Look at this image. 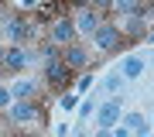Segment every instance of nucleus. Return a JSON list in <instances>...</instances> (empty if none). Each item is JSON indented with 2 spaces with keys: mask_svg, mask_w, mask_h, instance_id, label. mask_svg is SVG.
<instances>
[{
  "mask_svg": "<svg viewBox=\"0 0 154 137\" xmlns=\"http://www.w3.org/2000/svg\"><path fill=\"white\" fill-rule=\"evenodd\" d=\"M93 113H96V130H113V127L120 123V117H123V96H110L106 103H99Z\"/></svg>",
  "mask_w": 154,
  "mask_h": 137,
  "instance_id": "1",
  "label": "nucleus"
},
{
  "mask_svg": "<svg viewBox=\"0 0 154 137\" xmlns=\"http://www.w3.org/2000/svg\"><path fill=\"white\" fill-rule=\"evenodd\" d=\"M93 41H96V51L110 55V51H120L123 48V34H120V24H99L93 31Z\"/></svg>",
  "mask_w": 154,
  "mask_h": 137,
  "instance_id": "2",
  "label": "nucleus"
},
{
  "mask_svg": "<svg viewBox=\"0 0 154 137\" xmlns=\"http://www.w3.org/2000/svg\"><path fill=\"white\" fill-rule=\"evenodd\" d=\"M28 62H31V51H24L21 45H7V48H0V72H7V76L24 72Z\"/></svg>",
  "mask_w": 154,
  "mask_h": 137,
  "instance_id": "3",
  "label": "nucleus"
},
{
  "mask_svg": "<svg viewBox=\"0 0 154 137\" xmlns=\"http://www.w3.org/2000/svg\"><path fill=\"white\" fill-rule=\"evenodd\" d=\"M72 79H75V69H69L62 58H55V62L45 65V82H48L51 89H58V93H65V89L72 86Z\"/></svg>",
  "mask_w": 154,
  "mask_h": 137,
  "instance_id": "4",
  "label": "nucleus"
},
{
  "mask_svg": "<svg viewBox=\"0 0 154 137\" xmlns=\"http://www.w3.org/2000/svg\"><path fill=\"white\" fill-rule=\"evenodd\" d=\"M48 41L55 45V48H65V45L75 41V24H72L69 14H62V17H55V21H51V27H48Z\"/></svg>",
  "mask_w": 154,
  "mask_h": 137,
  "instance_id": "5",
  "label": "nucleus"
},
{
  "mask_svg": "<svg viewBox=\"0 0 154 137\" xmlns=\"http://www.w3.org/2000/svg\"><path fill=\"white\" fill-rule=\"evenodd\" d=\"M41 117V106L38 103H28V99H14L11 106H7V120H11L14 127H24L31 120H38Z\"/></svg>",
  "mask_w": 154,
  "mask_h": 137,
  "instance_id": "6",
  "label": "nucleus"
},
{
  "mask_svg": "<svg viewBox=\"0 0 154 137\" xmlns=\"http://www.w3.org/2000/svg\"><path fill=\"white\" fill-rule=\"evenodd\" d=\"M58 58L65 62L69 69H86L89 62H93V55H89V48H86V45H79V41H72V45H65V48L58 51Z\"/></svg>",
  "mask_w": 154,
  "mask_h": 137,
  "instance_id": "7",
  "label": "nucleus"
},
{
  "mask_svg": "<svg viewBox=\"0 0 154 137\" xmlns=\"http://www.w3.org/2000/svg\"><path fill=\"white\" fill-rule=\"evenodd\" d=\"M4 34H7V41H11V45H21V41H28L31 34H34V27L28 24V17H24V14H14L11 21L4 24Z\"/></svg>",
  "mask_w": 154,
  "mask_h": 137,
  "instance_id": "8",
  "label": "nucleus"
},
{
  "mask_svg": "<svg viewBox=\"0 0 154 137\" xmlns=\"http://www.w3.org/2000/svg\"><path fill=\"white\" fill-rule=\"evenodd\" d=\"M72 24H75V34H86V38H93V31L103 24V17H99V11H93V7H79L75 17H72Z\"/></svg>",
  "mask_w": 154,
  "mask_h": 137,
  "instance_id": "9",
  "label": "nucleus"
},
{
  "mask_svg": "<svg viewBox=\"0 0 154 137\" xmlns=\"http://www.w3.org/2000/svg\"><path fill=\"white\" fill-rule=\"evenodd\" d=\"M38 93H41V86L34 79H21V82H14L11 86V99H28V103H38Z\"/></svg>",
  "mask_w": 154,
  "mask_h": 137,
  "instance_id": "10",
  "label": "nucleus"
},
{
  "mask_svg": "<svg viewBox=\"0 0 154 137\" xmlns=\"http://www.w3.org/2000/svg\"><path fill=\"white\" fill-rule=\"evenodd\" d=\"M120 34H123V41H127V38H144V34H147V21H144L140 14H130V17H123V27H120Z\"/></svg>",
  "mask_w": 154,
  "mask_h": 137,
  "instance_id": "11",
  "label": "nucleus"
},
{
  "mask_svg": "<svg viewBox=\"0 0 154 137\" xmlns=\"http://www.w3.org/2000/svg\"><path fill=\"white\" fill-rule=\"evenodd\" d=\"M120 123H123L134 137H147V130H151V127H147V120H144L140 113H123V117H120Z\"/></svg>",
  "mask_w": 154,
  "mask_h": 137,
  "instance_id": "12",
  "label": "nucleus"
},
{
  "mask_svg": "<svg viewBox=\"0 0 154 137\" xmlns=\"http://www.w3.org/2000/svg\"><path fill=\"white\" fill-rule=\"evenodd\" d=\"M140 72H144V58H140V55H127L123 65H120V76L123 79H137Z\"/></svg>",
  "mask_w": 154,
  "mask_h": 137,
  "instance_id": "13",
  "label": "nucleus"
},
{
  "mask_svg": "<svg viewBox=\"0 0 154 137\" xmlns=\"http://www.w3.org/2000/svg\"><path fill=\"white\" fill-rule=\"evenodd\" d=\"M140 4H144V0H113L110 14H116V17H130V14L140 11Z\"/></svg>",
  "mask_w": 154,
  "mask_h": 137,
  "instance_id": "14",
  "label": "nucleus"
},
{
  "mask_svg": "<svg viewBox=\"0 0 154 137\" xmlns=\"http://www.w3.org/2000/svg\"><path fill=\"white\" fill-rule=\"evenodd\" d=\"M103 89H106V93H120V89H123V76H120V72H110V76L103 79Z\"/></svg>",
  "mask_w": 154,
  "mask_h": 137,
  "instance_id": "15",
  "label": "nucleus"
},
{
  "mask_svg": "<svg viewBox=\"0 0 154 137\" xmlns=\"http://www.w3.org/2000/svg\"><path fill=\"white\" fill-rule=\"evenodd\" d=\"M58 51H62V48H55L51 41H45L41 48H38V58L45 62V65H48V62H55V58H58Z\"/></svg>",
  "mask_w": 154,
  "mask_h": 137,
  "instance_id": "16",
  "label": "nucleus"
},
{
  "mask_svg": "<svg viewBox=\"0 0 154 137\" xmlns=\"http://www.w3.org/2000/svg\"><path fill=\"white\" fill-rule=\"evenodd\" d=\"M79 123H86L89 120V117H93V110H96V103H93V99H79Z\"/></svg>",
  "mask_w": 154,
  "mask_h": 137,
  "instance_id": "17",
  "label": "nucleus"
},
{
  "mask_svg": "<svg viewBox=\"0 0 154 137\" xmlns=\"http://www.w3.org/2000/svg\"><path fill=\"white\" fill-rule=\"evenodd\" d=\"M58 103H62V110H65V113H72V110L79 106V93H69V89H65V93H62V99H58Z\"/></svg>",
  "mask_w": 154,
  "mask_h": 137,
  "instance_id": "18",
  "label": "nucleus"
},
{
  "mask_svg": "<svg viewBox=\"0 0 154 137\" xmlns=\"http://www.w3.org/2000/svg\"><path fill=\"white\" fill-rule=\"evenodd\" d=\"M89 7L99 14H110V7H113V0H89Z\"/></svg>",
  "mask_w": 154,
  "mask_h": 137,
  "instance_id": "19",
  "label": "nucleus"
},
{
  "mask_svg": "<svg viewBox=\"0 0 154 137\" xmlns=\"http://www.w3.org/2000/svg\"><path fill=\"white\" fill-rule=\"evenodd\" d=\"M4 106H11V89L0 86V110H4Z\"/></svg>",
  "mask_w": 154,
  "mask_h": 137,
  "instance_id": "20",
  "label": "nucleus"
},
{
  "mask_svg": "<svg viewBox=\"0 0 154 137\" xmlns=\"http://www.w3.org/2000/svg\"><path fill=\"white\" fill-rule=\"evenodd\" d=\"M89 86H93V76H82V79H79V93H86Z\"/></svg>",
  "mask_w": 154,
  "mask_h": 137,
  "instance_id": "21",
  "label": "nucleus"
},
{
  "mask_svg": "<svg viewBox=\"0 0 154 137\" xmlns=\"http://www.w3.org/2000/svg\"><path fill=\"white\" fill-rule=\"evenodd\" d=\"M113 137H134V134L127 130V127H120V123H116V127H113Z\"/></svg>",
  "mask_w": 154,
  "mask_h": 137,
  "instance_id": "22",
  "label": "nucleus"
},
{
  "mask_svg": "<svg viewBox=\"0 0 154 137\" xmlns=\"http://www.w3.org/2000/svg\"><path fill=\"white\" fill-rule=\"evenodd\" d=\"M65 4H72V7L79 11V7H89V0H65Z\"/></svg>",
  "mask_w": 154,
  "mask_h": 137,
  "instance_id": "23",
  "label": "nucleus"
},
{
  "mask_svg": "<svg viewBox=\"0 0 154 137\" xmlns=\"http://www.w3.org/2000/svg\"><path fill=\"white\" fill-rule=\"evenodd\" d=\"M96 137H113V130H96Z\"/></svg>",
  "mask_w": 154,
  "mask_h": 137,
  "instance_id": "24",
  "label": "nucleus"
},
{
  "mask_svg": "<svg viewBox=\"0 0 154 137\" xmlns=\"http://www.w3.org/2000/svg\"><path fill=\"white\" fill-rule=\"evenodd\" d=\"M0 137H4V134H0Z\"/></svg>",
  "mask_w": 154,
  "mask_h": 137,
  "instance_id": "25",
  "label": "nucleus"
}]
</instances>
